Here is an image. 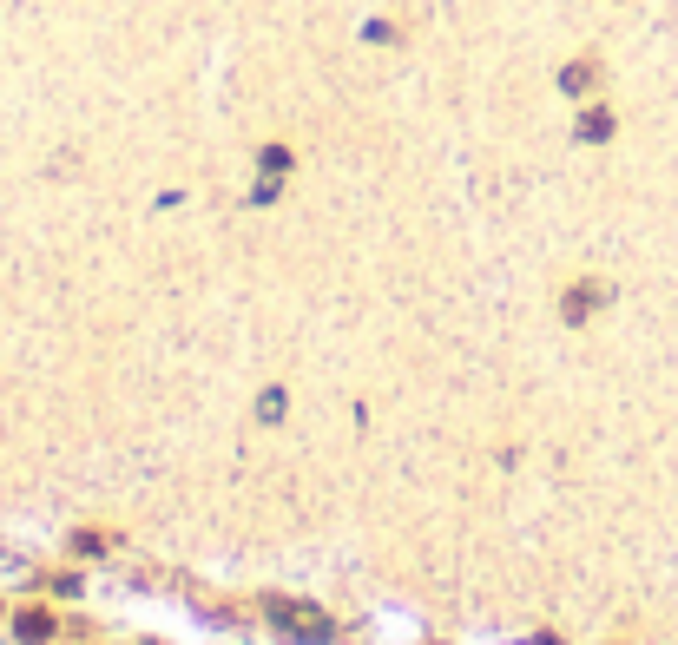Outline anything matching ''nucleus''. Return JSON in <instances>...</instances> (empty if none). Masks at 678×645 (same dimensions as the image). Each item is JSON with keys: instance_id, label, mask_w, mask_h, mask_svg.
Masks as SVG:
<instances>
[{"instance_id": "1", "label": "nucleus", "mask_w": 678, "mask_h": 645, "mask_svg": "<svg viewBox=\"0 0 678 645\" xmlns=\"http://www.w3.org/2000/svg\"><path fill=\"white\" fill-rule=\"evenodd\" d=\"M264 613L277 619V626L290 632V639H303V645H323L330 639V613H323V606H303V599H264Z\"/></svg>"}, {"instance_id": "2", "label": "nucleus", "mask_w": 678, "mask_h": 645, "mask_svg": "<svg viewBox=\"0 0 678 645\" xmlns=\"http://www.w3.org/2000/svg\"><path fill=\"white\" fill-rule=\"evenodd\" d=\"M593 86H600V66H593V60H567V66H560V93L586 99Z\"/></svg>"}, {"instance_id": "3", "label": "nucleus", "mask_w": 678, "mask_h": 645, "mask_svg": "<svg viewBox=\"0 0 678 645\" xmlns=\"http://www.w3.org/2000/svg\"><path fill=\"white\" fill-rule=\"evenodd\" d=\"M560 310H567V323H586V316L600 310V284H573V290H567V303H560Z\"/></svg>"}, {"instance_id": "4", "label": "nucleus", "mask_w": 678, "mask_h": 645, "mask_svg": "<svg viewBox=\"0 0 678 645\" xmlns=\"http://www.w3.org/2000/svg\"><path fill=\"white\" fill-rule=\"evenodd\" d=\"M14 632H20L27 645H47V639H53V619L40 613V606H27V613H14Z\"/></svg>"}, {"instance_id": "5", "label": "nucleus", "mask_w": 678, "mask_h": 645, "mask_svg": "<svg viewBox=\"0 0 678 645\" xmlns=\"http://www.w3.org/2000/svg\"><path fill=\"white\" fill-rule=\"evenodd\" d=\"M606 132H613V112H600V106H593V112H580V139H593V145H600Z\"/></svg>"}, {"instance_id": "6", "label": "nucleus", "mask_w": 678, "mask_h": 645, "mask_svg": "<svg viewBox=\"0 0 678 645\" xmlns=\"http://www.w3.org/2000/svg\"><path fill=\"white\" fill-rule=\"evenodd\" d=\"M257 165H264V178L290 172V145H264V158H257Z\"/></svg>"}]
</instances>
